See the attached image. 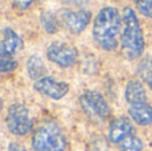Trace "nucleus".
Returning a JSON list of instances; mask_svg holds the SVG:
<instances>
[{"label": "nucleus", "instance_id": "nucleus-8", "mask_svg": "<svg viewBox=\"0 0 152 151\" xmlns=\"http://www.w3.org/2000/svg\"><path fill=\"white\" fill-rule=\"evenodd\" d=\"M91 18L92 13L88 10H66L60 15L61 23L74 35L81 34L89 24Z\"/></svg>", "mask_w": 152, "mask_h": 151}, {"label": "nucleus", "instance_id": "nucleus-20", "mask_svg": "<svg viewBox=\"0 0 152 151\" xmlns=\"http://www.w3.org/2000/svg\"><path fill=\"white\" fill-rule=\"evenodd\" d=\"M60 1L66 3V4H71L75 7H79L80 10H86V7L88 5V0H60Z\"/></svg>", "mask_w": 152, "mask_h": 151}, {"label": "nucleus", "instance_id": "nucleus-6", "mask_svg": "<svg viewBox=\"0 0 152 151\" xmlns=\"http://www.w3.org/2000/svg\"><path fill=\"white\" fill-rule=\"evenodd\" d=\"M77 50L72 44L61 40H55L47 48V58L61 68H68L74 66L77 60Z\"/></svg>", "mask_w": 152, "mask_h": 151}, {"label": "nucleus", "instance_id": "nucleus-19", "mask_svg": "<svg viewBox=\"0 0 152 151\" xmlns=\"http://www.w3.org/2000/svg\"><path fill=\"white\" fill-rule=\"evenodd\" d=\"M13 7L18 8L19 11H26L35 3V0H12Z\"/></svg>", "mask_w": 152, "mask_h": 151}, {"label": "nucleus", "instance_id": "nucleus-10", "mask_svg": "<svg viewBox=\"0 0 152 151\" xmlns=\"http://www.w3.org/2000/svg\"><path fill=\"white\" fill-rule=\"evenodd\" d=\"M134 135V125L131 119L127 117L115 118L110 123L108 128V139L110 142L115 144H120L123 141H126L128 136Z\"/></svg>", "mask_w": 152, "mask_h": 151}, {"label": "nucleus", "instance_id": "nucleus-1", "mask_svg": "<svg viewBox=\"0 0 152 151\" xmlns=\"http://www.w3.org/2000/svg\"><path fill=\"white\" fill-rule=\"evenodd\" d=\"M121 32V15L115 7H104L94 20L95 42L102 50L113 51L118 47V35Z\"/></svg>", "mask_w": 152, "mask_h": 151}, {"label": "nucleus", "instance_id": "nucleus-12", "mask_svg": "<svg viewBox=\"0 0 152 151\" xmlns=\"http://www.w3.org/2000/svg\"><path fill=\"white\" fill-rule=\"evenodd\" d=\"M124 96L128 104L147 102V91H145L144 84L139 79H132L127 83Z\"/></svg>", "mask_w": 152, "mask_h": 151}, {"label": "nucleus", "instance_id": "nucleus-16", "mask_svg": "<svg viewBox=\"0 0 152 151\" xmlns=\"http://www.w3.org/2000/svg\"><path fill=\"white\" fill-rule=\"evenodd\" d=\"M143 142L139 136L131 135L120 143V151H142Z\"/></svg>", "mask_w": 152, "mask_h": 151}, {"label": "nucleus", "instance_id": "nucleus-9", "mask_svg": "<svg viewBox=\"0 0 152 151\" xmlns=\"http://www.w3.org/2000/svg\"><path fill=\"white\" fill-rule=\"evenodd\" d=\"M23 48L24 42L20 35L11 27H4L0 43V58H15Z\"/></svg>", "mask_w": 152, "mask_h": 151}, {"label": "nucleus", "instance_id": "nucleus-18", "mask_svg": "<svg viewBox=\"0 0 152 151\" xmlns=\"http://www.w3.org/2000/svg\"><path fill=\"white\" fill-rule=\"evenodd\" d=\"M16 67H18L16 58H0V71L3 74L13 71Z\"/></svg>", "mask_w": 152, "mask_h": 151}, {"label": "nucleus", "instance_id": "nucleus-14", "mask_svg": "<svg viewBox=\"0 0 152 151\" xmlns=\"http://www.w3.org/2000/svg\"><path fill=\"white\" fill-rule=\"evenodd\" d=\"M137 74L140 79L152 90V59L150 56H145L140 60L137 66Z\"/></svg>", "mask_w": 152, "mask_h": 151}, {"label": "nucleus", "instance_id": "nucleus-13", "mask_svg": "<svg viewBox=\"0 0 152 151\" xmlns=\"http://www.w3.org/2000/svg\"><path fill=\"white\" fill-rule=\"evenodd\" d=\"M26 68H27L28 76L31 78L32 80H35V82H37L39 79L47 76V67H45L42 56L37 55V54H34V55H31L27 59Z\"/></svg>", "mask_w": 152, "mask_h": 151}, {"label": "nucleus", "instance_id": "nucleus-3", "mask_svg": "<svg viewBox=\"0 0 152 151\" xmlns=\"http://www.w3.org/2000/svg\"><path fill=\"white\" fill-rule=\"evenodd\" d=\"M31 144L34 151H64L67 147V138L58 123L45 120L35 128Z\"/></svg>", "mask_w": 152, "mask_h": 151}, {"label": "nucleus", "instance_id": "nucleus-17", "mask_svg": "<svg viewBox=\"0 0 152 151\" xmlns=\"http://www.w3.org/2000/svg\"><path fill=\"white\" fill-rule=\"evenodd\" d=\"M135 5L143 16L152 19V0H135Z\"/></svg>", "mask_w": 152, "mask_h": 151}, {"label": "nucleus", "instance_id": "nucleus-21", "mask_svg": "<svg viewBox=\"0 0 152 151\" xmlns=\"http://www.w3.org/2000/svg\"><path fill=\"white\" fill-rule=\"evenodd\" d=\"M8 151H27V149L23 146V144L18 143V142H12L8 146Z\"/></svg>", "mask_w": 152, "mask_h": 151}, {"label": "nucleus", "instance_id": "nucleus-15", "mask_svg": "<svg viewBox=\"0 0 152 151\" xmlns=\"http://www.w3.org/2000/svg\"><path fill=\"white\" fill-rule=\"evenodd\" d=\"M40 23L47 34H56L59 31V20L55 13L44 11L40 13Z\"/></svg>", "mask_w": 152, "mask_h": 151}, {"label": "nucleus", "instance_id": "nucleus-2", "mask_svg": "<svg viewBox=\"0 0 152 151\" xmlns=\"http://www.w3.org/2000/svg\"><path fill=\"white\" fill-rule=\"evenodd\" d=\"M144 35L136 12L131 7H124L121 12L120 47L124 58L135 60L140 58L144 51Z\"/></svg>", "mask_w": 152, "mask_h": 151}, {"label": "nucleus", "instance_id": "nucleus-4", "mask_svg": "<svg viewBox=\"0 0 152 151\" xmlns=\"http://www.w3.org/2000/svg\"><path fill=\"white\" fill-rule=\"evenodd\" d=\"M79 103L89 120L94 123H103L110 118L111 110L105 98L95 90H87L79 98Z\"/></svg>", "mask_w": 152, "mask_h": 151}, {"label": "nucleus", "instance_id": "nucleus-11", "mask_svg": "<svg viewBox=\"0 0 152 151\" xmlns=\"http://www.w3.org/2000/svg\"><path fill=\"white\" fill-rule=\"evenodd\" d=\"M128 115L131 118V120H134L139 126L152 125V106L148 102L129 104Z\"/></svg>", "mask_w": 152, "mask_h": 151}, {"label": "nucleus", "instance_id": "nucleus-5", "mask_svg": "<svg viewBox=\"0 0 152 151\" xmlns=\"http://www.w3.org/2000/svg\"><path fill=\"white\" fill-rule=\"evenodd\" d=\"M5 123L8 131L16 136L27 135L34 127V120L29 115V110L23 103H13L8 107Z\"/></svg>", "mask_w": 152, "mask_h": 151}, {"label": "nucleus", "instance_id": "nucleus-7", "mask_svg": "<svg viewBox=\"0 0 152 151\" xmlns=\"http://www.w3.org/2000/svg\"><path fill=\"white\" fill-rule=\"evenodd\" d=\"M34 88L39 94L47 96L53 100H60L68 94L69 86L66 82L55 79L52 76H44L34 83Z\"/></svg>", "mask_w": 152, "mask_h": 151}]
</instances>
